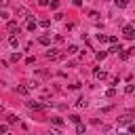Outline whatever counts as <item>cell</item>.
Masks as SVG:
<instances>
[{"instance_id":"24","label":"cell","mask_w":135,"mask_h":135,"mask_svg":"<svg viewBox=\"0 0 135 135\" xmlns=\"http://www.w3.org/2000/svg\"><path fill=\"white\" fill-rule=\"evenodd\" d=\"M76 131H78V133H84V125L78 123V125H76Z\"/></svg>"},{"instance_id":"12","label":"cell","mask_w":135,"mask_h":135,"mask_svg":"<svg viewBox=\"0 0 135 135\" xmlns=\"http://www.w3.org/2000/svg\"><path fill=\"white\" fill-rule=\"evenodd\" d=\"M76 51H78V46H76V44H70V46H68V53H70V55H74Z\"/></svg>"},{"instance_id":"22","label":"cell","mask_w":135,"mask_h":135,"mask_svg":"<svg viewBox=\"0 0 135 135\" xmlns=\"http://www.w3.org/2000/svg\"><path fill=\"white\" fill-rule=\"evenodd\" d=\"M120 59H129V51H120Z\"/></svg>"},{"instance_id":"3","label":"cell","mask_w":135,"mask_h":135,"mask_svg":"<svg viewBox=\"0 0 135 135\" xmlns=\"http://www.w3.org/2000/svg\"><path fill=\"white\" fill-rule=\"evenodd\" d=\"M28 108L38 110V112H40V110H44V106H42V104H36V101H28Z\"/></svg>"},{"instance_id":"14","label":"cell","mask_w":135,"mask_h":135,"mask_svg":"<svg viewBox=\"0 0 135 135\" xmlns=\"http://www.w3.org/2000/svg\"><path fill=\"white\" fill-rule=\"evenodd\" d=\"M9 42H11V46H17V44H19V40H17V36H11V38H9Z\"/></svg>"},{"instance_id":"8","label":"cell","mask_w":135,"mask_h":135,"mask_svg":"<svg viewBox=\"0 0 135 135\" xmlns=\"http://www.w3.org/2000/svg\"><path fill=\"white\" fill-rule=\"evenodd\" d=\"M114 4H116V6H120V9H125V6L129 4V0H114Z\"/></svg>"},{"instance_id":"26","label":"cell","mask_w":135,"mask_h":135,"mask_svg":"<svg viewBox=\"0 0 135 135\" xmlns=\"http://www.w3.org/2000/svg\"><path fill=\"white\" fill-rule=\"evenodd\" d=\"M108 42H112V44H116V42H118V38H116V36H110V38H108Z\"/></svg>"},{"instance_id":"10","label":"cell","mask_w":135,"mask_h":135,"mask_svg":"<svg viewBox=\"0 0 135 135\" xmlns=\"http://www.w3.org/2000/svg\"><path fill=\"white\" fill-rule=\"evenodd\" d=\"M9 30H11V32H17V34H19V30H17V23H15V21H9Z\"/></svg>"},{"instance_id":"6","label":"cell","mask_w":135,"mask_h":135,"mask_svg":"<svg viewBox=\"0 0 135 135\" xmlns=\"http://www.w3.org/2000/svg\"><path fill=\"white\" fill-rule=\"evenodd\" d=\"M76 106H78V108H87V106H89V101L84 99V97H80V99L76 101Z\"/></svg>"},{"instance_id":"29","label":"cell","mask_w":135,"mask_h":135,"mask_svg":"<svg viewBox=\"0 0 135 135\" xmlns=\"http://www.w3.org/2000/svg\"><path fill=\"white\" fill-rule=\"evenodd\" d=\"M0 110H2V106H0Z\"/></svg>"},{"instance_id":"20","label":"cell","mask_w":135,"mask_h":135,"mask_svg":"<svg viewBox=\"0 0 135 135\" xmlns=\"http://www.w3.org/2000/svg\"><path fill=\"white\" fill-rule=\"evenodd\" d=\"M106 55H108L106 51H99V53H97V59H99V61H101V59H106Z\"/></svg>"},{"instance_id":"16","label":"cell","mask_w":135,"mask_h":135,"mask_svg":"<svg viewBox=\"0 0 135 135\" xmlns=\"http://www.w3.org/2000/svg\"><path fill=\"white\" fill-rule=\"evenodd\" d=\"M110 51H112V53H118V51H123V46H120V42H118V44H114V46H112Z\"/></svg>"},{"instance_id":"17","label":"cell","mask_w":135,"mask_h":135,"mask_svg":"<svg viewBox=\"0 0 135 135\" xmlns=\"http://www.w3.org/2000/svg\"><path fill=\"white\" fill-rule=\"evenodd\" d=\"M70 120H72V123H76V125H78V123H80V116H78V114H72V116H70Z\"/></svg>"},{"instance_id":"27","label":"cell","mask_w":135,"mask_h":135,"mask_svg":"<svg viewBox=\"0 0 135 135\" xmlns=\"http://www.w3.org/2000/svg\"><path fill=\"white\" fill-rule=\"evenodd\" d=\"M9 4V0H0V6H6Z\"/></svg>"},{"instance_id":"19","label":"cell","mask_w":135,"mask_h":135,"mask_svg":"<svg viewBox=\"0 0 135 135\" xmlns=\"http://www.w3.org/2000/svg\"><path fill=\"white\" fill-rule=\"evenodd\" d=\"M133 91H135V87H133V84H127V87H125V93H129V95H131Z\"/></svg>"},{"instance_id":"18","label":"cell","mask_w":135,"mask_h":135,"mask_svg":"<svg viewBox=\"0 0 135 135\" xmlns=\"http://www.w3.org/2000/svg\"><path fill=\"white\" fill-rule=\"evenodd\" d=\"M19 59H21V53H13L11 55V61H19Z\"/></svg>"},{"instance_id":"23","label":"cell","mask_w":135,"mask_h":135,"mask_svg":"<svg viewBox=\"0 0 135 135\" xmlns=\"http://www.w3.org/2000/svg\"><path fill=\"white\" fill-rule=\"evenodd\" d=\"M106 95H108V97H114V95H116V91H114V89H108V91H106Z\"/></svg>"},{"instance_id":"11","label":"cell","mask_w":135,"mask_h":135,"mask_svg":"<svg viewBox=\"0 0 135 135\" xmlns=\"http://www.w3.org/2000/svg\"><path fill=\"white\" fill-rule=\"evenodd\" d=\"M108 38H110V36H106V34H97V40H99V42H108Z\"/></svg>"},{"instance_id":"25","label":"cell","mask_w":135,"mask_h":135,"mask_svg":"<svg viewBox=\"0 0 135 135\" xmlns=\"http://www.w3.org/2000/svg\"><path fill=\"white\" fill-rule=\"evenodd\" d=\"M40 25H42V28H49V25H51V21H49V19H44V21H40Z\"/></svg>"},{"instance_id":"28","label":"cell","mask_w":135,"mask_h":135,"mask_svg":"<svg viewBox=\"0 0 135 135\" xmlns=\"http://www.w3.org/2000/svg\"><path fill=\"white\" fill-rule=\"evenodd\" d=\"M38 4L40 6H46V0H38Z\"/></svg>"},{"instance_id":"7","label":"cell","mask_w":135,"mask_h":135,"mask_svg":"<svg viewBox=\"0 0 135 135\" xmlns=\"http://www.w3.org/2000/svg\"><path fill=\"white\" fill-rule=\"evenodd\" d=\"M51 123H53L57 129H61V127H63V120H61V118H51Z\"/></svg>"},{"instance_id":"5","label":"cell","mask_w":135,"mask_h":135,"mask_svg":"<svg viewBox=\"0 0 135 135\" xmlns=\"http://www.w3.org/2000/svg\"><path fill=\"white\" fill-rule=\"evenodd\" d=\"M106 76H108V74H106L104 70H95V78H97V80H104Z\"/></svg>"},{"instance_id":"4","label":"cell","mask_w":135,"mask_h":135,"mask_svg":"<svg viewBox=\"0 0 135 135\" xmlns=\"http://www.w3.org/2000/svg\"><path fill=\"white\" fill-rule=\"evenodd\" d=\"M129 123H131V116H129V114L120 116V120H118V125H129Z\"/></svg>"},{"instance_id":"9","label":"cell","mask_w":135,"mask_h":135,"mask_svg":"<svg viewBox=\"0 0 135 135\" xmlns=\"http://www.w3.org/2000/svg\"><path fill=\"white\" fill-rule=\"evenodd\" d=\"M17 93H21V95H28V87H23V84H19V87H17Z\"/></svg>"},{"instance_id":"2","label":"cell","mask_w":135,"mask_h":135,"mask_svg":"<svg viewBox=\"0 0 135 135\" xmlns=\"http://www.w3.org/2000/svg\"><path fill=\"white\" fill-rule=\"evenodd\" d=\"M46 57H49V59H61V53H59L57 49H49V51H46Z\"/></svg>"},{"instance_id":"1","label":"cell","mask_w":135,"mask_h":135,"mask_svg":"<svg viewBox=\"0 0 135 135\" xmlns=\"http://www.w3.org/2000/svg\"><path fill=\"white\" fill-rule=\"evenodd\" d=\"M123 34H125V38H133L135 36V28L133 25H125L123 28Z\"/></svg>"},{"instance_id":"15","label":"cell","mask_w":135,"mask_h":135,"mask_svg":"<svg viewBox=\"0 0 135 135\" xmlns=\"http://www.w3.org/2000/svg\"><path fill=\"white\" fill-rule=\"evenodd\" d=\"M51 42V36H40V44H49Z\"/></svg>"},{"instance_id":"21","label":"cell","mask_w":135,"mask_h":135,"mask_svg":"<svg viewBox=\"0 0 135 135\" xmlns=\"http://www.w3.org/2000/svg\"><path fill=\"white\" fill-rule=\"evenodd\" d=\"M28 30H30V32L36 30V21H30V23H28Z\"/></svg>"},{"instance_id":"13","label":"cell","mask_w":135,"mask_h":135,"mask_svg":"<svg viewBox=\"0 0 135 135\" xmlns=\"http://www.w3.org/2000/svg\"><path fill=\"white\" fill-rule=\"evenodd\" d=\"M6 118H9V125H15L17 120H19V118H17L15 114H11V116H6Z\"/></svg>"}]
</instances>
